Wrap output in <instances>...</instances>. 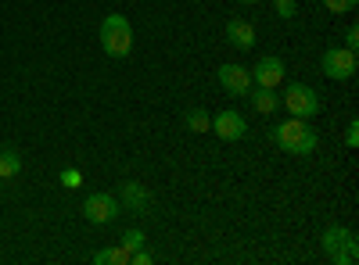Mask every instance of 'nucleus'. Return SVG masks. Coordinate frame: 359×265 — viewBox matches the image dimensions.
Returning a JSON list of instances; mask_svg holds the SVG:
<instances>
[{
    "label": "nucleus",
    "mask_w": 359,
    "mask_h": 265,
    "mask_svg": "<svg viewBox=\"0 0 359 265\" xmlns=\"http://www.w3.org/2000/svg\"><path fill=\"white\" fill-rule=\"evenodd\" d=\"M269 136H273L287 155H313L316 143H320V136H316V129L309 126V119H294V115H291L287 122H280Z\"/></svg>",
    "instance_id": "nucleus-1"
},
{
    "label": "nucleus",
    "mask_w": 359,
    "mask_h": 265,
    "mask_svg": "<svg viewBox=\"0 0 359 265\" xmlns=\"http://www.w3.org/2000/svg\"><path fill=\"white\" fill-rule=\"evenodd\" d=\"M101 50L108 57H126L133 50V25L126 15H104L101 22Z\"/></svg>",
    "instance_id": "nucleus-2"
},
{
    "label": "nucleus",
    "mask_w": 359,
    "mask_h": 265,
    "mask_svg": "<svg viewBox=\"0 0 359 265\" xmlns=\"http://www.w3.org/2000/svg\"><path fill=\"white\" fill-rule=\"evenodd\" d=\"M320 244H323L327 258H331L334 265H352V262L359 258V241H355V233L345 229V226H338V222H331V226L323 229Z\"/></svg>",
    "instance_id": "nucleus-3"
},
{
    "label": "nucleus",
    "mask_w": 359,
    "mask_h": 265,
    "mask_svg": "<svg viewBox=\"0 0 359 265\" xmlns=\"http://www.w3.org/2000/svg\"><path fill=\"white\" fill-rule=\"evenodd\" d=\"M280 104L294 115V119H316L320 115V94L313 90V86L306 83H287L284 86V94H280Z\"/></svg>",
    "instance_id": "nucleus-4"
},
{
    "label": "nucleus",
    "mask_w": 359,
    "mask_h": 265,
    "mask_svg": "<svg viewBox=\"0 0 359 265\" xmlns=\"http://www.w3.org/2000/svg\"><path fill=\"white\" fill-rule=\"evenodd\" d=\"M355 69H359L355 50H348V47H327V50H323V57H320V72H323L327 79H334V83L352 79V76H355Z\"/></svg>",
    "instance_id": "nucleus-5"
},
{
    "label": "nucleus",
    "mask_w": 359,
    "mask_h": 265,
    "mask_svg": "<svg viewBox=\"0 0 359 265\" xmlns=\"http://www.w3.org/2000/svg\"><path fill=\"white\" fill-rule=\"evenodd\" d=\"M83 215H86V222H94V226H108V222H115L118 215H123V204H118L115 194L97 190V194H86Z\"/></svg>",
    "instance_id": "nucleus-6"
},
{
    "label": "nucleus",
    "mask_w": 359,
    "mask_h": 265,
    "mask_svg": "<svg viewBox=\"0 0 359 265\" xmlns=\"http://www.w3.org/2000/svg\"><path fill=\"white\" fill-rule=\"evenodd\" d=\"M212 129L219 140H226V143H233V140H245V133H248V119L241 111H233V108H226V111H219V115H212Z\"/></svg>",
    "instance_id": "nucleus-7"
},
{
    "label": "nucleus",
    "mask_w": 359,
    "mask_h": 265,
    "mask_svg": "<svg viewBox=\"0 0 359 265\" xmlns=\"http://www.w3.org/2000/svg\"><path fill=\"white\" fill-rule=\"evenodd\" d=\"M216 79H219V86L230 94V97H248V90H252V72L245 69V65H223L219 72H216Z\"/></svg>",
    "instance_id": "nucleus-8"
},
{
    "label": "nucleus",
    "mask_w": 359,
    "mask_h": 265,
    "mask_svg": "<svg viewBox=\"0 0 359 265\" xmlns=\"http://www.w3.org/2000/svg\"><path fill=\"white\" fill-rule=\"evenodd\" d=\"M252 72V86H269V90H277V86H280V79H284V62H280V57H259V62H255V69H248Z\"/></svg>",
    "instance_id": "nucleus-9"
},
{
    "label": "nucleus",
    "mask_w": 359,
    "mask_h": 265,
    "mask_svg": "<svg viewBox=\"0 0 359 265\" xmlns=\"http://www.w3.org/2000/svg\"><path fill=\"white\" fill-rule=\"evenodd\" d=\"M118 204H123V212L144 215L147 208H151V194H147V187H144V183L126 180L123 187H118Z\"/></svg>",
    "instance_id": "nucleus-10"
},
{
    "label": "nucleus",
    "mask_w": 359,
    "mask_h": 265,
    "mask_svg": "<svg viewBox=\"0 0 359 265\" xmlns=\"http://www.w3.org/2000/svg\"><path fill=\"white\" fill-rule=\"evenodd\" d=\"M226 40H230V47H237V50H252L259 40H255V25L252 22H245V18H230L226 22Z\"/></svg>",
    "instance_id": "nucleus-11"
},
{
    "label": "nucleus",
    "mask_w": 359,
    "mask_h": 265,
    "mask_svg": "<svg viewBox=\"0 0 359 265\" xmlns=\"http://www.w3.org/2000/svg\"><path fill=\"white\" fill-rule=\"evenodd\" d=\"M248 101H252V108H255L259 115H273V111L280 108V94L269 90V86H252Z\"/></svg>",
    "instance_id": "nucleus-12"
},
{
    "label": "nucleus",
    "mask_w": 359,
    "mask_h": 265,
    "mask_svg": "<svg viewBox=\"0 0 359 265\" xmlns=\"http://www.w3.org/2000/svg\"><path fill=\"white\" fill-rule=\"evenodd\" d=\"M22 172V155L15 147H0V180H15Z\"/></svg>",
    "instance_id": "nucleus-13"
},
{
    "label": "nucleus",
    "mask_w": 359,
    "mask_h": 265,
    "mask_svg": "<svg viewBox=\"0 0 359 265\" xmlns=\"http://www.w3.org/2000/svg\"><path fill=\"white\" fill-rule=\"evenodd\" d=\"M94 265H130V251L123 244H115V248H101L94 255Z\"/></svg>",
    "instance_id": "nucleus-14"
},
{
    "label": "nucleus",
    "mask_w": 359,
    "mask_h": 265,
    "mask_svg": "<svg viewBox=\"0 0 359 265\" xmlns=\"http://www.w3.org/2000/svg\"><path fill=\"white\" fill-rule=\"evenodd\" d=\"M184 122H187L191 133H208V126H212V115H208L205 108H191V111L184 115Z\"/></svg>",
    "instance_id": "nucleus-15"
},
{
    "label": "nucleus",
    "mask_w": 359,
    "mask_h": 265,
    "mask_svg": "<svg viewBox=\"0 0 359 265\" xmlns=\"http://www.w3.org/2000/svg\"><path fill=\"white\" fill-rule=\"evenodd\" d=\"M320 4L331 11V15H348V11H355L359 0H320Z\"/></svg>",
    "instance_id": "nucleus-16"
},
{
    "label": "nucleus",
    "mask_w": 359,
    "mask_h": 265,
    "mask_svg": "<svg viewBox=\"0 0 359 265\" xmlns=\"http://www.w3.org/2000/svg\"><path fill=\"white\" fill-rule=\"evenodd\" d=\"M57 180H62V187H69V190H79V187H83V172H79V169H62V176H57Z\"/></svg>",
    "instance_id": "nucleus-17"
},
{
    "label": "nucleus",
    "mask_w": 359,
    "mask_h": 265,
    "mask_svg": "<svg viewBox=\"0 0 359 265\" xmlns=\"http://www.w3.org/2000/svg\"><path fill=\"white\" fill-rule=\"evenodd\" d=\"M123 248H126L130 255L140 251V248H144V233H140V229H126V233H123Z\"/></svg>",
    "instance_id": "nucleus-18"
},
{
    "label": "nucleus",
    "mask_w": 359,
    "mask_h": 265,
    "mask_svg": "<svg viewBox=\"0 0 359 265\" xmlns=\"http://www.w3.org/2000/svg\"><path fill=\"white\" fill-rule=\"evenodd\" d=\"M273 11L287 22V18H294V15H298V0H273Z\"/></svg>",
    "instance_id": "nucleus-19"
},
{
    "label": "nucleus",
    "mask_w": 359,
    "mask_h": 265,
    "mask_svg": "<svg viewBox=\"0 0 359 265\" xmlns=\"http://www.w3.org/2000/svg\"><path fill=\"white\" fill-rule=\"evenodd\" d=\"M345 147H352V151L359 147V122H355V119H352L348 129H345Z\"/></svg>",
    "instance_id": "nucleus-20"
},
{
    "label": "nucleus",
    "mask_w": 359,
    "mask_h": 265,
    "mask_svg": "<svg viewBox=\"0 0 359 265\" xmlns=\"http://www.w3.org/2000/svg\"><path fill=\"white\" fill-rule=\"evenodd\" d=\"M345 47H348V50H359V29H355V25L345 29Z\"/></svg>",
    "instance_id": "nucleus-21"
},
{
    "label": "nucleus",
    "mask_w": 359,
    "mask_h": 265,
    "mask_svg": "<svg viewBox=\"0 0 359 265\" xmlns=\"http://www.w3.org/2000/svg\"><path fill=\"white\" fill-rule=\"evenodd\" d=\"M151 262H155V258H151V255H147V251H144V248H140V251H133V255H130V265H151Z\"/></svg>",
    "instance_id": "nucleus-22"
},
{
    "label": "nucleus",
    "mask_w": 359,
    "mask_h": 265,
    "mask_svg": "<svg viewBox=\"0 0 359 265\" xmlns=\"http://www.w3.org/2000/svg\"><path fill=\"white\" fill-rule=\"evenodd\" d=\"M237 4H259V0H237Z\"/></svg>",
    "instance_id": "nucleus-23"
},
{
    "label": "nucleus",
    "mask_w": 359,
    "mask_h": 265,
    "mask_svg": "<svg viewBox=\"0 0 359 265\" xmlns=\"http://www.w3.org/2000/svg\"><path fill=\"white\" fill-rule=\"evenodd\" d=\"M0 190H4V180H0Z\"/></svg>",
    "instance_id": "nucleus-24"
}]
</instances>
